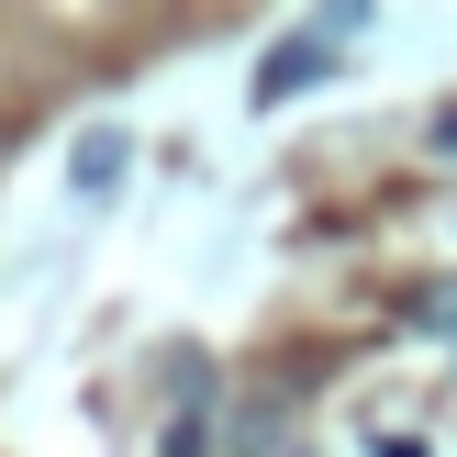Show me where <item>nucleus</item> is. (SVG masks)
I'll list each match as a JSON object with an SVG mask.
<instances>
[{
    "mask_svg": "<svg viewBox=\"0 0 457 457\" xmlns=\"http://www.w3.org/2000/svg\"><path fill=\"white\" fill-rule=\"evenodd\" d=\"M346 34H357V12H335V22H302V34L268 56V79H257V101H302L312 79H335V56H346Z\"/></svg>",
    "mask_w": 457,
    "mask_h": 457,
    "instance_id": "1",
    "label": "nucleus"
}]
</instances>
